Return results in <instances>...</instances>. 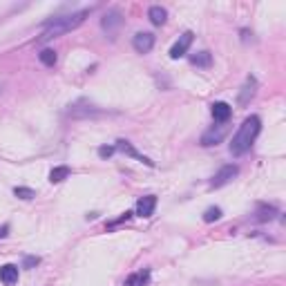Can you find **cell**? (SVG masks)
<instances>
[{
	"label": "cell",
	"instance_id": "22",
	"mask_svg": "<svg viewBox=\"0 0 286 286\" xmlns=\"http://www.w3.org/2000/svg\"><path fill=\"white\" fill-rule=\"evenodd\" d=\"M114 152H117V148H114V145H103V148H98V157H103V159L112 157Z\"/></svg>",
	"mask_w": 286,
	"mask_h": 286
},
{
	"label": "cell",
	"instance_id": "13",
	"mask_svg": "<svg viewBox=\"0 0 286 286\" xmlns=\"http://www.w3.org/2000/svg\"><path fill=\"white\" fill-rule=\"evenodd\" d=\"M0 282L5 286H14L18 282V266H14V264H5V266H0Z\"/></svg>",
	"mask_w": 286,
	"mask_h": 286
},
{
	"label": "cell",
	"instance_id": "20",
	"mask_svg": "<svg viewBox=\"0 0 286 286\" xmlns=\"http://www.w3.org/2000/svg\"><path fill=\"white\" fill-rule=\"evenodd\" d=\"M217 219H221V208L210 206V208H208V210L204 212V221H206V223H212V221H217Z\"/></svg>",
	"mask_w": 286,
	"mask_h": 286
},
{
	"label": "cell",
	"instance_id": "2",
	"mask_svg": "<svg viewBox=\"0 0 286 286\" xmlns=\"http://www.w3.org/2000/svg\"><path fill=\"white\" fill-rule=\"evenodd\" d=\"M90 14H92V7L90 9H81V12H74V14H67V16H61V18H51L38 40L40 43H45V40L59 38V36L72 32V29H76L79 25L85 23V18L90 16Z\"/></svg>",
	"mask_w": 286,
	"mask_h": 286
},
{
	"label": "cell",
	"instance_id": "10",
	"mask_svg": "<svg viewBox=\"0 0 286 286\" xmlns=\"http://www.w3.org/2000/svg\"><path fill=\"white\" fill-rule=\"evenodd\" d=\"M154 208H157V197L154 195H145L137 201V215L139 217H152Z\"/></svg>",
	"mask_w": 286,
	"mask_h": 286
},
{
	"label": "cell",
	"instance_id": "5",
	"mask_svg": "<svg viewBox=\"0 0 286 286\" xmlns=\"http://www.w3.org/2000/svg\"><path fill=\"white\" fill-rule=\"evenodd\" d=\"M228 134V128H226V123H219V126H215V128H210V130H206L204 134H201V145L204 148H210V145H217V143H221L223 141V137Z\"/></svg>",
	"mask_w": 286,
	"mask_h": 286
},
{
	"label": "cell",
	"instance_id": "8",
	"mask_svg": "<svg viewBox=\"0 0 286 286\" xmlns=\"http://www.w3.org/2000/svg\"><path fill=\"white\" fill-rule=\"evenodd\" d=\"M192 38H195V34L192 32H184L179 36V40L170 47V59L177 61V59H181V56H186V51L190 49V45H192Z\"/></svg>",
	"mask_w": 286,
	"mask_h": 286
},
{
	"label": "cell",
	"instance_id": "6",
	"mask_svg": "<svg viewBox=\"0 0 286 286\" xmlns=\"http://www.w3.org/2000/svg\"><path fill=\"white\" fill-rule=\"evenodd\" d=\"M237 175H239V168H237V165H235V163H228V165H223V168H219V173L212 177L210 186H212V188H221V186L231 184V181L235 179Z\"/></svg>",
	"mask_w": 286,
	"mask_h": 286
},
{
	"label": "cell",
	"instance_id": "18",
	"mask_svg": "<svg viewBox=\"0 0 286 286\" xmlns=\"http://www.w3.org/2000/svg\"><path fill=\"white\" fill-rule=\"evenodd\" d=\"M38 61H40V63H43L45 67H54V65H56V61H59V56H56V51H54V49L45 47V49H40Z\"/></svg>",
	"mask_w": 286,
	"mask_h": 286
},
{
	"label": "cell",
	"instance_id": "7",
	"mask_svg": "<svg viewBox=\"0 0 286 286\" xmlns=\"http://www.w3.org/2000/svg\"><path fill=\"white\" fill-rule=\"evenodd\" d=\"M255 94H257V79L255 76H248L246 81H244V85H242V90H239V94H237V103L239 105H248V103L255 98Z\"/></svg>",
	"mask_w": 286,
	"mask_h": 286
},
{
	"label": "cell",
	"instance_id": "15",
	"mask_svg": "<svg viewBox=\"0 0 286 286\" xmlns=\"http://www.w3.org/2000/svg\"><path fill=\"white\" fill-rule=\"evenodd\" d=\"M150 282V270H139V273H132L130 277L126 279V286H148Z\"/></svg>",
	"mask_w": 286,
	"mask_h": 286
},
{
	"label": "cell",
	"instance_id": "26",
	"mask_svg": "<svg viewBox=\"0 0 286 286\" xmlns=\"http://www.w3.org/2000/svg\"><path fill=\"white\" fill-rule=\"evenodd\" d=\"M0 92H3V85H0Z\"/></svg>",
	"mask_w": 286,
	"mask_h": 286
},
{
	"label": "cell",
	"instance_id": "9",
	"mask_svg": "<svg viewBox=\"0 0 286 286\" xmlns=\"http://www.w3.org/2000/svg\"><path fill=\"white\" fill-rule=\"evenodd\" d=\"M132 47L137 49L139 54H148V51H152V47H154V34H150V32H139V34H134Z\"/></svg>",
	"mask_w": 286,
	"mask_h": 286
},
{
	"label": "cell",
	"instance_id": "17",
	"mask_svg": "<svg viewBox=\"0 0 286 286\" xmlns=\"http://www.w3.org/2000/svg\"><path fill=\"white\" fill-rule=\"evenodd\" d=\"M255 215H257V217H255L257 221H273L275 215H277V208H275V206H259Z\"/></svg>",
	"mask_w": 286,
	"mask_h": 286
},
{
	"label": "cell",
	"instance_id": "16",
	"mask_svg": "<svg viewBox=\"0 0 286 286\" xmlns=\"http://www.w3.org/2000/svg\"><path fill=\"white\" fill-rule=\"evenodd\" d=\"M190 63L192 65H195V67H204V70H206V67H210L212 65V54H210V51H197V54L195 56H190Z\"/></svg>",
	"mask_w": 286,
	"mask_h": 286
},
{
	"label": "cell",
	"instance_id": "24",
	"mask_svg": "<svg viewBox=\"0 0 286 286\" xmlns=\"http://www.w3.org/2000/svg\"><path fill=\"white\" fill-rule=\"evenodd\" d=\"M128 219H132V212H130V210H126V212H123V215H121V217H119V219H117V221H112V223H107V228H114V226H119V223H123V221H128Z\"/></svg>",
	"mask_w": 286,
	"mask_h": 286
},
{
	"label": "cell",
	"instance_id": "21",
	"mask_svg": "<svg viewBox=\"0 0 286 286\" xmlns=\"http://www.w3.org/2000/svg\"><path fill=\"white\" fill-rule=\"evenodd\" d=\"M14 195H16L18 199L29 201V199H34V197H36V192L32 188H25V186H16V188H14Z\"/></svg>",
	"mask_w": 286,
	"mask_h": 286
},
{
	"label": "cell",
	"instance_id": "19",
	"mask_svg": "<svg viewBox=\"0 0 286 286\" xmlns=\"http://www.w3.org/2000/svg\"><path fill=\"white\" fill-rule=\"evenodd\" d=\"M67 177H70V168H67V165H56V168L49 173V181L51 184H61V181H65Z\"/></svg>",
	"mask_w": 286,
	"mask_h": 286
},
{
	"label": "cell",
	"instance_id": "1",
	"mask_svg": "<svg viewBox=\"0 0 286 286\" xmlns=\"http://www.w3.org/2000/svg\"><path fill=\"white\" fill-rule=\"evenodd\" d=\"M259 132H262V119H259L257 114H251V117L244 119V123L239 126V130L235 132V137H233V141H231L233 157H244V154L253 148V143H255V139L259 137Z\"/></svg>",
	"mask_w": 286,
	"mask_h": 286
},
{
	"label": "cell",
	"instance_id": "11",
	"mask_svg": "<svg viewBox=\"0 0 286 286\" xmlns=\"http://www.w3.org/2000/svg\"><path fill=\"white\" fill-rule=\"evenodd\" d=\"M114 148H117V150H121V152H123V154H128V157H132V159L141 161V163H145V165H150V168H154V161H150L148 157H143V154H139L137 150L132 148V143H130V141H123V139H121V141H117V145H114Z\"/></svg>",
	"mask_w": 286,
	"mask_h": 286
},
{
	"label": "cell",
	"instance_id": "23",
	"mask_svg": "<svg viewBox=\"0 0 286 286\" xmlns=\"http://www.w3.org/2000/svg\"><path fill=\"white\" fill-rule=\"evenodd\" d=\"M38 264H40V257H34V255H29V257H25L23 268H34V266H38Z\"/></svg>",
	"mask_w": 286,
	"mask_h": 286
},
{
	"label": "cell",
	"instance_id": "3",
	"mask_svg": "<svg viewBox=\"0 0 286 286\" xmlns=\"http://www.w3.org/2000/svg\"><path fill=\"white\" fill-rule=\"evenodd\" d=\"M101 110L96 105H92L87 98H79L76 103H72L70 110H67V117L72 119H90V117H101Z\"/></svg>",
	"mask_w": 286,
	"mask_h": 286
},
{
	"label": "cell",
	"instance_id": "14",
	"mask_svg": "<svg viewBox=\"0 0 286 286\" xmlns=\"http://www.w3.org/2000/svg\"><path fill=\"white\" fill-rule=\"evenodd\" d=\"M148 18L152 25H157V27H161V25L165 23V18H168V12H165L161 5H152V7L148 9Z\"/></svg>",
	"mask_w": 286,
	"mask_h": 286
},
{
	"label": "cell",
	"instance_id": "4",
	"mask_svg": "<svg viewBox=\"0 0 286 286\" xmlns=\"http://www.w3.org/2000/svg\"><path fill=\"white\" fill-rule=\"evenodd\" d=\"M123 23H126V18H123V14L119 12V9H110V12L105 14V16L101 18V29L105 32L110 38L117 36V32L123 27Z\"/></svg>",
	"mask_w": 286,
	"mask_h": 286
},
{
	"label": "cell",
	"instance_id": "12",
	"mask_svg": "<svg viewBox=\"0 0 286 286\" xmlns=\"http://www.w3.org/2000/svg\"><path fill=\"white\" fill-rule=\"evenodd\" d=\"M210 112H212V119H215L217 123H228V119H231V114H233V107L223 101H217V103H212Z\"/></svg>",
	"mask_w": 286,
	"mask_h": 286
},
{
	"label": "cell",
	"instance_id": "25",
	"mask_svg": "<svg viewBox=\"0 0 286 286\" xmlns=\"http://www.w3.org/2000/svg\"><path fill=\"white\" fill-rule=\"evenodd\" d=\"M7 233H9V226H7V223H5V226L0 228V239H3L5 235H7Z\"/></svg>",
	"mask_w": 286,
	"mask_h": 286
}]
</instances>
